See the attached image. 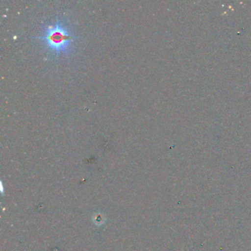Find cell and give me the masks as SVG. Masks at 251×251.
Segmentation results:
<instances>
[{
    "label": "cell",
    "instance_id": "cell-1",
    "mask_svg": "<svg viewBox=\"0 0 251 251\" xmlns=\"http://www.w3.org/2000/svg\"><path fill=\"white\" fill-rule=\"evenodd\" d=\"M40 39L45 40L48 47L58 54L68 48L73 36L69 34L58 21L55 26L48 27L46 34Z\"/></svg>",
    "mask_w": 251,
    "mask_h": 251
}]
</instances>
